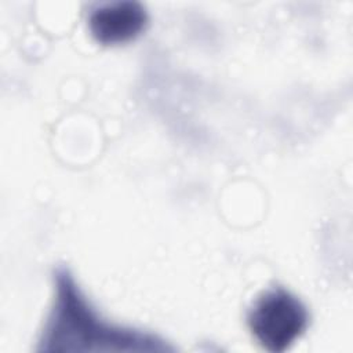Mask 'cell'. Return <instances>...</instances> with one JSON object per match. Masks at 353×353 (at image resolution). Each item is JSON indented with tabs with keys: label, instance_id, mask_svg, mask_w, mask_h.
I'll use <instances>...</instances> for the list:
<instances>
[{
	"label": "cell",
	"instance_id": "obj_2",
	"mask_svg": "<svg viewBox=\"0 0 353 353\" xmlns=\"http://www.w3.org/2000/svg\"><path fill=\"white\" fill-rule=\"evenodd\" d=\"M248 328L269 352L287 350L307 328L309 312L303 302L283 287L263 291L247 314Z\"/></svg>",
	"mask_w": 353,
	"mask_h": 353
},
{
	"label": "cell",
	"instance_id": "obj_3",
	"mask_svg": "<svg viewBox=\"0 0 353 353\" xmlns=\"http://www.w3.org/2000/svg\"><path fill=\"white\" fill-rule=\"evenodd\" d=\"M149 17L137 1H114L97 7L88 17V29L102 46H121L134 41L148 28Z\"/></svg>",
	"mask_w": 353,
	"mask_h": 353
},
{
	"label": "cell",
	"instance_id": "obj_1",
	"mask_svg": "<svg viewBox=\"0 0 353 353\" xmlns=\"http://www.w3.org/2000/svg\"><path fill=\"white\" fill-rule=\"evenodd\" d=\"M40 350H167L149 334L120 328L102 320L66 269L55 276V296L40 339Z\"/></svg>",
	"mask_w": 353,
	"mask_h": 353
}]
</instances>
